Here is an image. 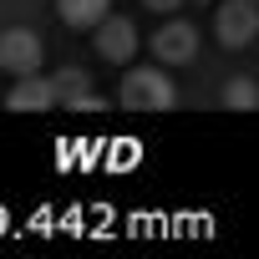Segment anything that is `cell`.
Instances as JSON below:
<instances>
[{"instance_id": "1", "label": "cell", "mask_w": 259, "mask_h": 259, "mask_svg": "<svg viewBox=\"0 0 259 259\" xmlns=\"http://www.w3.org/2000/svg\"><path fill=\"white\" fill-rule=\"evenodd\" d=\"M117 102L127 112H168V107H178V87H173L168 66H127Z\"/></svg>"}, {"instance_id": "2", "label": "cell", "mask_w": 259, "mask_h": 259, "mask_svg": "<svg viewBox=\"0 0 259 259\" xmlns=\"http://www.w3.org/2000/svg\"><path fill=\"white\" fill-rule=\"evenodd\" d=\"M92 46H97V56H102V61L122 66V61H133V56H138L143 36H138V26L127 21V16H112V11H107V16L92 26Z\"/></svg>"}, {"instance_id": "3", "label": "cell", "mask_w": 259, "mask_h": 259, "mask_svg": "<svg viewBox=\"0 0 259 259\" xmlns=\"http://www.w3.org/2000/svg\"><path fill=\"white\" fill-rule=\"evenodd\" d=\"M46 61V41L26 26H11V31H0V71H11V76H31L41 71Z\"/></svg>"}, {"instance_id": "4", "label": "cell", "mask_w": 259, "mask_h": 259, "mask_svg": "<svg viewBox=\"0 0 259 259\" xmlns=\"http://www.w3.org/2000/svg\"><path fill=\"white\" fill-rule=\"evenodd\" d=\"M213 36L224 46H234V51L259 41V0H224L213 11Z\"/></svg>"}, {"instance_id": "5", "label": "cell", "mask_w": 259, "mask_h": 259, "mask_svg": "<svg viewBox=\"0 0 259 259\" xmlns=\"http://www.w3.org/2000/svg\"><path fill=\"white\" fill-rule=\"evenodd\" d=\"M148 46H153V56H158L163 66H188V61L198 56V31H193L188 21H163Z\"/></svg>"}, {"instance_id": "6", "label": "cell", "mask_w": 259, "mask_h": 259, "mask_svg": "<svg viewBox=\"0 0 259 259\" xmlns=\"http://www.w3.org/2000/svg\"><path fill=\"white\" fill-rule=\"evenodd\" d=\"M6 107H11V112H51V107H56L51 76H41V71L16 76V81H11V92H6Z\"/></svg>"}, {"instance_id": "7", "label": "cell", "mask_w": 259, "mask_h": 259, "mask_svg": "<svg viewBox=\"0 0 259 259\" xmlns=\"http://www.w3.org/2000/svg\"><path fill=\"white\" fill-rule=\"evenodd\" d=\"M107 11H112V0H56V16H61L71 31H92Z\"/></svg>"}, {"instance_id": "8", "label": "cell", "mask_w": 259, "mask_h": 259, "mask_svg": "<svg viewBox=\"0 0 259 259\" xmlns=\"http://www.w3.org/2000/svg\"><path fill=\"white\" fill-rule=\"evenodd\" d=\"M51 92H56V107H76V102L92 92V76H87L81 66H61V71L51 76Z\"/></svg>"}, {"instance_id": "9", "label": "cell", "mask_w": 259, "mask_h": 259, "mask_svg": "<svg viewBox=\"0 0 259 259\" xmlns=\"http://www.w3.org/2000/svg\"><path fill=\"white\" fill-rule=\"evenodd\" d=\"M224 107H229V112H254V107H259V81H254V76H229Z\"/></svg>"}, {"instance_id": "10", "label": "cell", "mask_w": 259, "mask_h": 259, "mask_svg": "<svg viewBox=\"0 0 259 259\" xmlns=\"http://www.w3.org/2000/svg\"><path fill=\"white\" fill-rule=\"evenodd\" d=\"M102 107H107V102H102V97H97V92H87V97H81V102H76V107H71V112H102Z\"/></svg>"}, {"instance_id": "11", "label": "cell", "mask_w": 259, "mask_h": 259, "mask_svg": "<svg viewBox=\"0 0 259 259\" xmlns=\"http://www.w3.org/2000/svg\"><path fill=\"white\" fill-rule=\"evenodd\" d=\"M143 6H148V11H158V16H173L183 0H143Z\"/></svg>"}, {"instance_id": "12", "label": "cell", "mask_w": 259, "mask_h": 259, "mask_svg": "<svg viewBox=\"0 0 259 259\" xmlns=\"http://www.w3.org/2000/svg\"><path fill=\"white\" fill-rule=\"evenodd\" d=\"M198 6H213V0H198Z\"/></svg>"}]
</instances>
